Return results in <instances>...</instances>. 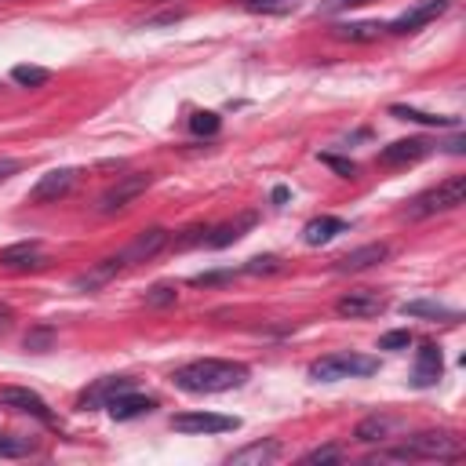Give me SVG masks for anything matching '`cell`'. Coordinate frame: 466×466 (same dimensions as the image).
Instances as JSON below:
<instances>
[{
  "mask_svg": "<svg viewBox=\"0 0 466 466\" xmlns=\"http://www.w3.org/2000/svg\"><path fill=\"white\" fill-rule=\"evenodd\" d=\"M171 382L186 393H226V390H237L248 382V364L204 357V360H189V364L175 368Z\"/></svg>",
  "mask_w": 466,
  "mask_h": 466,
  "instance_id": "obj_1",
  "label": "cell"
},
{
  "mask_svg": "<svg viewBox=\"0 0 466 466\" xmlns=\"http://www.w3.org/2000/svg\"><path fill=\"white\" fill-rule=\"evenodd\" d=\"M379 371V360L375 357H364V353H328L320 360L309 364V379L313 382H342V379H364V375H375Z\"/></svg>",
  "mask_w": 466,
  "mask_h": 466,
  "instance_id": "obj_2",
  "label": "cell"
},
{
  "mask_svg": "<svg viewBox=\"0 0 466 466\" xmlns=\"http://www.w3.org/2000/svg\"><path fill=\"white\" fill-rule=\"evenodd\" d=\"M462 200H466V178L451 175V178L437 182L433 189L419 193L415 200H408V218H430V215H441V211H455Z\"/></svg>",
  "mask_w": 466,
  "mask_h": 466,
  "instance_id": "obj_3",
  "label": "cell"
},
{
  "mask_svg": "<svg viewBox=\"0 0 466 466\" xmlns=\"http://www.w3.org/2000/svg\"><path fill=\"white\" fill-rule=\"evenodd\" d=\"M455 455H459V441L448 430H426L408 437L400 451H386L379 459H455Z\"/></svg>",
  "mask_w": 466,
  "mask_h": 466,
  "instance_id": "obj_4",
  "label": "cell"
},
{
  "mask_svg": "<svg viewBox=\"0 0 466 466\" xmlns=\"http://www.w3.org/2000/svg\"><path fill=\"white\" fill-rule=\"evenodd\" d=\"M153 186V175L149 171H131V175H120L102 197H98V215H113L120 208H127L131 200H138L146 189Z\"/></svg>",
  "mask_w": 466,
  "mask_h": 466,
  "instance_id": "obj_5",
  "label": "cell"
},
{
  "mask_svg": "<svg viewBox=\"0 0 466 466\" xmlns=\"http://www.w3.org/2000/svg\"><path fill=\"white\" fill-rule=\"evenodd\" d=\"M80 171L76 167H51L36 178V186L29 189V204H51V200H62L73 186H76Z\"/></svg>",
  "mask_w": 466,
  "mask_h": 466,
  "instance_id": "obj_6",
  "label": "cell"
},
{
  "mask_svg": "<svg viewBox=\"0 0 466 466\" xmlns=\"http://www.w3.org/2000/svg\"><path fill=\"white\" fill-rule=\"evenodd\" d=\"M386 306H390V299H386L382 291H371V288L346 291V295L335 302V309H339L342 317H350V320H368V317H379V313H386Z\"/></svg>",
  "mask_w": 466,
  "mask_h": 466,
  "instance_id": "obj_7",
  "label": "cell"
},
{
  "mask_svg": "<svg viewBox=\"0 0 466 466\" xmlns=\"http://www.w3.org/2000/svg\"><path fill=\"white\" fill-rule=\"evenodd\" d=\"M237 426H240L237 415H215V411H186L171 419V430L178 433H229Z\"/></svg>",
  "mask_w": 466,
  "mask_h": 466,
  "instance_id": "obj_8",
  "label": "cell"
},
{
  "mask_svg": "<svg viewBox=\"0 0 466 466\" xmlns=\"http://www.w3.org/2000/svg\"><path fill=\"white\" fill-rule=\"evenodd\" d=\"M167 240H171V233H167L164 226H149V229H142V233L120 251V262H124V266H131V262H146V258H153L157 251H164Z\"/></svg>",
  "mask_w": 466,
  "mask_h": 466,
  "instance_id": "obj_9",
  "label": "cell"
},
{
  "mask_svg": "<svg viewBox=\"0 0 466 466\" xmlns=\"http://www.w3.org/2000/svg\"><path fill=\"white\" fill-rule=\"evenodd\" d=\"M0 404L11 408V411L33 415V419H40V422H51V408H47V400H44L40 393L25 390V386H4V390H0Z\"/></svg>",
  "mask_w": 466,
  "mask_h": 466,
  "instance_id": "obj_10",
  "label": "cell"
},
{
  "mask_svg": "<svg viewBox=\"0 0 466 466\" xmlns=\"http://www.w3.org/2000/svg\"><path fill=\"white\" fill-rule=\"evenodd\" d=\"M448 11V0H419V4H411L408 11H400L386 29L390 33H415V29H422L426 22H433L437 15H444Z\"/></svg>",
  "mask_w": 466,
  "mask_h": 466,
  "instance_id": "obj_11",
  "label": "cell"
},
{
  "mask_svg": "<svg viewBox=\"0 0 466 466\" xmlns=\"http://www.w3.org/2000/svg\"><path fill=\"white\" fill-rule=\"evenodd\" d=\"M390 248L386 244H364V248H353L350 255L335 258V273H360V269H371L379 262H386Z\"/></svg>",
  "mask_w": 466,
  "mask_h": 466,
  "instance_id": "obj_12",
  "label": "cell"
},
{
  "mask_svg": "<svg viewBox=\"0 0 466 466\" xmlns=\"http://www.w3.org/2000/svg\"><path fill=\"white\" fill-rule=\"evenodd\" d=\"M430 153V142L426 138H397V142H390L382 153H379V160L382 164H415V160H422Z\"/></svg>",
  "mask_w": 466,
  "mask_h": 466,
  "instance_id": "obj_13",
  "label": "cell"
},
{
  "mask_svg": "<svg viewBox=\"0 0 466 466\" xmlns=\"http://www.w3.org/2000/svg\"><path fill=\"white\" fill-rule=\"evenodd\" d=\"M124 269V262H120V255H109V258H102L98 266H91L87 273H80V277H73V288L76 291H95V288H102V284H109L116 273Z\"/></svg>",
  "mask_w": 466,
  "mask_h": 466,
  "instance_id": "obj_14",
  "label": "cell"
},
{
  "mask_svg": "<svg viewBox=\"0 0 466 466\" xmlns=\"http://www.w3.org/2000/svg\"><path fill=\"white\" fill-rule=\"evenodd\" d=\"M444 371V360H441V350L433 342H422L419 353H415V386H433Z\"/></svg>",
  "mask_w": 466,
  "mask_h": 466,
  "instance_id": "obj_15",
  "label": "cell"
},
{
  "mask_svg": "<svg viewBox=\"0 0 466 466\" xmlns=\"http://www.w3.org/2000/svg\"><path fill=\"white\" fill-rule=\"evenodd\" d=\"M157 408V400L153 397H142V393H131V390H124V393H116L109 404H106V411L113 415V419H135V415H146V411H153Z\"/></svg>",
  "mask_w": 466,
  "mask_h": 466,
  "instance_id": "obj_16",
  "label": "cell"
},
{
  "mask_svg": "<svg viewBox=\"0 0 466 466\" xmlns=\"http://www.w3.org/2000/svg\"><path fill=\"white\" fill-rule=\"evenodd\" d=\"M339 233H346V222H342V218H331V215L309 218V222L302 226V240H306L309 248H320V244H328V240L339 237Z\"/></svg>",
  "mask_w": 466,
  "mask_h": 466,
  "instance_id": "obj_17",
  "label": "cell"
},
{
  "mask_svg": "<svg viewBox=\"0 0 466 466\" xmlns=\"http://www.w3.org/2000/svg\"><path fill=\"white\" fill-rule=\"evenodd\" d=\"M0 266H7V269L40 266V240H18V244L4 248V251H0Z\"/></svg>",
  "mask_w": 466,
  "mask_h": 466,
  "instance_id": "obj_18",
  "label": "cell"
},
{
  "mask_svg": "<svg viewBox=\"0 0 466 466\" xmlns=\"http://www.w3.org/2000/svg\"><path fill=\"white\" fill-rule=\"evenodd\" d=\"M124 390H131V379H98L84 397H80V408H106L116 393H124Z\"/></svg>",
  "mask_w": 466,
  "mask_h": 466,
  "instance_id": "obj_19",
  "label": "cell"
},
{
  "mask_svg": "<svg viewBox=\"0 0 466 466\" xmlns=\"http://www.w3.org/2000/svg\"><path fill=\"white\" fill-rule=\"evenodd\" d=\"M277 455H280V444H277V441H255V444L233 451V455H229V466H266V462H273Z\"/></svg>",
  "mask_w": 466,
  "mask_h": 466,
  "instance_id": "obj_20",
  "label": "cell"
},
{
  "mask_svg": "<svg viewBox=\"0 0 466 466\" xmlns=\"http://www.w3.org/2000/svg\"><path fill=\"white\" fill-rule=\"evenodd\" d=\"M382 29L386 25H379V22H335L331 36L335 40H375V36H382Z\"/></svg>",
  "mask_w": 466,
  "mask_h": 466,
  "instance_id": "obj_21",
  "label": "cell"
},
{
  "mask_svg": "<svg viewBox=\"0 0 466 466\" xmlns=\"http://www.w3.org/2000/svg\"><path fill=\"white\" fill-rule=\"evenodd\" d=\"M390 116L411 120V124H426V127H459L455 116H433V113H422V109H411V106H390Z\"/></svg>",
  "mask_w": 466,
  "mask_h": 466,
  "instance_id": "obj_22",
  "label": "cell"
},
{
  "mask_svg": "<svg viewBox=\"0 0 466 466\" xmlns=\"http://www.w3.org/2000/svg\"><path fill=\"white\" fill-rule=\"evenodd\" d=\"M390 419L386 415H368V419H360L357 422V430H353V437L360 441V444H375V441H382L386 433H390Z\"/></svg>",
  "mask_w": 466,
  "mask_h": 466,
  "instance_id": "obj_23",
  "label": "cell"
},
{
  "mask_svg": "<svg viewBox=\"0 0 466 466\" xmlns=\"http://www.w3.org/2000/svg\"><path fill=\"white\" fill-rule=\"evenodd\" d=\"M248 226H251V218H240V222H229V226H215V229L204 233V244H208V248H226V244H233V240L240 237V229H248Z\"/></svg>",
  "mask_w": 466,
  "mask_h": 466,
  "instance_id": "obj_24",
  "label": "cell"
},
{
  "mask_svg": "<svg viewBox=\"0 0 466 466\" xmlns=\"http://www.w3.org/2000/svg\"><path fill=\"white\" fill-rule=\"evenodd\" d=\"M251 15H288L299 7V0H237Z\"/></svg>",
  "mask_w": 466,
  "mask_h": 466,
  "instance_id": "obj_25",
  "label": "cell"
},
{
  "mask_svg": "<svg viewBox=\"0 0 466 466\" xmlns=\"http://www.w3.org/2000/svg\"><path fill=\"white\" fill-rule=\"evenodd\" d=\"M11 80L22 84V87H44V84L51 80V73H47L44 66H25V62H22V66L11 69Z\"/></svg>",
  "mask_w": 466,
  "mask_h": 466,
  "instance_id": "obj_26",
  "label": "cell"
},
{
  "mask_svg": "<svg viewBox=\"0 0 466 466\" xmlns=\"http://www.w3.org/2000/svg\"><path fill=\"white\" fill-rule=\"evenodd\" d=\"M404 313L408 317H430V320H455L459 313L455 309H448V306H441V302H404Z\"/></svg>",
  "mask_w": 466,
  "mask_h": 466,
  "instance_id": "obj_27",
  "label": "cell"
},
{
  "mask_svg": "<svg viewBox=\"0 0 466 466\" xmlns=\"http://www.w3.org/2000/svg\"><path fill=\"white\" fill-rule=\"evenodd\" d=\"M218 127H222V116L211 113V109H197V113L189 116V131H193V135H215Z\"/></svg>",
  "mask_w": 466,
  "mask_h": 466,
  "instance_id": "obj_28",
  "label": "cell"
},
{
  "mask_svg": "<svg viewBox=\"0 0 466 466\" xmlns=\"http://www.w3.org/2000/svg\"><path fill=\"white\" fill-rule=\"evenodd\" d=\"M36 448L33 437H0V455H29Z\"/></svg>",
  "mask_w": 466,
  "mask_h": 466,
  "instance_id": "obj_29",
  "label": "cell"
},
{
  "mask_svg": "<svg viewBox=\"0 0 466 466\" xmlns=\"http://www.w3.org/2000/svg\"><path fill=\"white\" fill-rule=\"evenodd\" d=\"M175 299H178V291H175L171 284H153V288L146 291V302H149V306H171Z\"/></svg>",
  "mask_w": 466,
  "mask_h": 466,
  "instance_id": "obj_30",
  "label": "cell"
},
{
  "mask_svg": "<svg viewBox=\"0 0 466 466\" xmlns=\"http://www.w3.org/2000/svg\"><path fill=\"white\" fill-rule=\"evenodd\" d=\"M277 269H280V258L277 255H258V258H251L244 266V273H277Z\"/></svg>",
  "mask_w": 466,
  "mask_h": 466,
  "instance_id": "obj_31",
  "label": "cell"
},
{
  "mask_svg": "<svg viewBox=\"0 0 466 466\" xmlns=\"http://www.w3.org/2000/svg\"><path fill=\"white\" fill-rule=\"evenodd\" d=\"M411 346V331H386L379 339V350H408Z\"/></svg>",
  "mask_w": 466,
  "mask_h": 466,
  "instance_id": "obj_32",
  "label": "cell"
},
{
  "mask_svg": "<svg viewBox=\"0 0 466 466\" xmlns=\"http://www.w3.org/2000/svg\"><path fill=\"white\" fill-rule=\"evenodd\" d=\"M339 459H342V451L335 444H324V448H313L302 455V462H339Z\"/></svg>",
  "mask_w": 466,
  "mask_h": 466,
  "instance_id": "obj_33",
  "label": "cell"
},
{
  "mask_svg": "<svg viewBox=\"0 0 466 466\" xmlns=\"http://www.w3.org/2000/svg\"><path fill=\"white\" fill-rule=\"evenodd\" d=\"M364 4H371V0H324L317 11L320 15H335V11H350V7H364Z\"/></svg>",
  "mask_w": 466,
  "mask_h": 466,
  "instance_id": "obj_34",
  "label": "cell"
},
{
  "mask_svg": "<svg viewBox=\"0 0 466 466\" xmlns=\"http://www.w3.org/2000/svg\"><path fill=\"white\" fill-rule=\"evenodd\" d=\"M47 346H51V331H47V328H40V331L25 335V350H33V353H44Z\"/></svg>",
  "mask_w": 466,
  "mask_h": 466,
  "instance_id": "obj_35",
  "label": "cell"
},
{
  "mask_svg": "<svg viewBox=\"0 0 466 466\" xmlns=\"http://www.w3.org/2000/svg\"><path fill=\"white\" fill-rule=\"evenodd\" d=\"M320 160H324V164H331V167H335L342 178H350V175L357 171V167H353V160H339V157H320Z\"/></svg>",
  "mask_w": 466,
  "mask_h": 466,
  "instance_id": "obj_36",
  "label": "cell"
},
{
  "mask_svg": "<svg viewBox=\"0 0 466 466\" xmlns=\"http://www.w3.org/2000/svg\"><path fill=\"white\" fill-rule=\"evenodd\" d=\"M11 324H15V309H11V306H4V302H0V339H4V335H7V331H11Z\"/></svg>",
  "mask_w": 466,
  "mask_h": 466,
  "instance_id": "obj_37",
  "label": "cell"
},
{
  "mask_svg": "<svg viewBox=\"0 0 466 466\" xmlns=\"http://www.w3.org/2000/svg\"><path fill=\"white\" fill-rule=\"evenodd\" d=\"M18 167H22L18 160H0V182H4V178H11V175H15Z\"/></svg>",
  "mask_w": 466,
  "mask_h": 466,
  "instance_id": "obj_38",
  "label": "cell"
},
{
  "mask_svg": "<svg viewBox=\"0 0 466 466\" xmlns=\"http://www.w3.org/2000/svg\"><path fill=\"white\" fill-rule=\"evenodd\" d=\"M273 200H277V204H284V200H288V189H284V186H277V189H273Z\"/></svg>",
  "mask_w": 466,
  "mask_h": 466,
  "instance_id": "obj_39",
  "label": "cell"
}]
</instances>
